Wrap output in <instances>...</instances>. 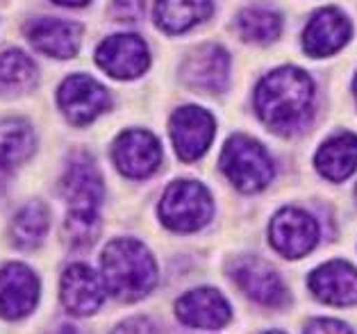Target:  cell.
<instances>
[{
	"label": "cell",
	"instance_id": "obj_1",
	"mask_svg": "<svg viewBox=\"0 0 357 334\" xmlns=\"http://www.w3.org/2000/svg\"><path fill=\"white\" fill-rule=\"evenodd\" d=\"M312 80L301 68H278L257 86L255 105L262 121L273 132L294 135L305 128L312 114Z\"/></svg>",
	"mask_w": 357,
	"mask_h": 334
},
{
	"label": "cell",
	"instance_id": "obj_2",
	"mask_svg": "<svg viewBox=\"0 0 357 334\" xmlns=\"http://www.w3.org/2000/svg\"><path fill=\"white\" fill-rule=\"evenodd\" d=\"M102 280L107 291L123 303L139 301L153 291L158 282V266L142 241L114 239L100 257Z\"/></svg>",
	"mask_w": 357,
	"mask_h": 334
},
{
	"label": "cell",
	"instance_id": "obj_3",
	"mask_svg": "<svg viewBox=\"0 0 357 334\" xmlns=\"http://www.w3.org/2000/svg\"><path fill=\"white\" fill-rule=\"evenodd\" d=\"M221 169L228 180L241 191H259L273 178L271 157L255 139L237 135L225 144L221 153Z\"/></svg>",
	"mask_w": 357,
	"mask_h": 334
},
{
	"label": "cell",
	"instance_id": "obj_4",
	"mask_svg": "<svg viewBox=\"0 0 357 334\" xmlns=\"http://www.w3.org/2000/svg\"><path fill=\"white\" fill-rule=\"evenodd\" d=\"M212 198L200 182L178 180L160 203L162 223L176 232H194L212 218Z\"/></svg>",
	"mask_w": 357,
	"mask_h": 334
},
{
	"label": "cell",
	"instance_id": "obj_5",
	"mask_svg": "<svg viewBox=\"0 0 357 334\" xmlns=\"http://www.w3.org/2000/svg\"><path fill=\"white\" fill-rule=\"evenodd\" d=\"M62 193L68 203V216L98 218L102 203V180L96 164L86 155H75L62 178Z\"/></svg>",
	"mask_w": 357,
	"mask_h": 334
},
{
	"label": "cell",
	"instance_id": "obj_6",
	"mask_svg": "<svg viewBox=\"0 0 357 334\" xmlns=\"http://www.w3.org/2000/svg\"><path fill=\"white\" fill-rule=\"evenodd\" d=\"M268 239L280 255L296 259L307 255L317 245L319 225L310 214L289 207L273 216L271 227H268Z\"/></svg>",
	"mask_w": 357,
	"mask_h": 334
},
{
	"label": "cell",
	"instance_id": "obj_7",
	"mask_svg": "<svg viewBox=\"0 0 357 334\" xmlns=\"http://www.w3.org/2000/svg\"><path fill=\"white\" fill-rule=\"evenodd\" d=\"M171 139L180 160H198L214 139L212 114L200 107H180L171 116Z\"/></svg>",
	"mask_w": 357,
	"mask_h": 334
},
{
	"label": "cell",
	"instance_id": "obj_8",
	"mask_svg": "<svg viewBox=\"0 0 357 334\" xmlns=\"http://www.w3.org/2000/svg\"><path fill=\"white\" fill-rule=\"evenodd\" d=\"M39 301V280L23 264H7L0 268V316L23 319Z\"/></svg>",
	"mask_w": 357,
	"mask_h": 334
},
{
	"label": "cell",
	"instance_id": "obj_9",
	"mask_svg": "<svg viewBox=\"0 0 357 334\" xmlns=\"http://www.w3.org/2000/svg\"><path fill=\"white\" fill-rule=\"evenodd\" d=\"M59 105H62L68 121H73L75 126H84L107 109L109 96L105 86H100L93 77L71 75L59 89Z\"/></svg>",
	"mask_w": 357,
	"mask_h": 334
},
{
	"label": "cell",
	"instance_id": "obj_10",
	"mask_svg": "<svg viewBox=\"0 0 357 334\" xmlns=\"http://www.w3.org/2000/svg\"><path fill=\"white\" fill-rule=\"evenodd\" d=\"M100 68L112 77L130 80V77L142 75L148 68V48L146 43L135 34H116L107 37L98 48Z\"/></svg>",
	"mask_w": 357,
	"mask_h": 334
},
{
	"label": "cell",
	"instance_id": "obj_11",
	"mask_svg": "<svg viewBox=\"0 0 357 334\" xmlns=\"http://www.w3.org/2000/svg\"><path fill=\"white\" fill-rule=\"evenodd\" d=\"M160 142L146 130H128L114 146V162L128 178H148L160 166Z\"/></svg>",
	"mask_w": 357,
	"mask_h": 334
},
{
	"label": "cell",
	"instance_id": "obj_12",
	"mask_svg": "<svg viewBox=\"0 0 357 334\" xmlns=\"http://www.w3.org/2000/svg\"><path fill=\"white\" fill-rule=\"evenodd\" d=\"M105 280L86 266L73 264L62 275V303L71 314L89 316L105 301Z\"/></svg>",
	"mask_w": 357,
	"mask_h": 334
},
{
	"label": "cell",
	"instance_id": "obj_13",
	"mask_svg": "<svg viewBox=\"0 0 357 334\" xmlns=\"http://www.w3.org/2000/svg\"><path fill=\"white\" fill-rule=\"evenodd\" d=\"M232 278L239 284V289L252 301L278 307L287 301V289L282 284L280 275L262 259H241L232 266Z\"/></svg>",
	"mask_w": 357,
	"mask_h": 334
},
{
	"label": "cell",
	"instance_id": "obj_14",
	"mask_svg": "<svg viewBox=\"0 0 357 334\" xmlns=\"http://www.w3.org/2000/svg\"><path fill=\"white\" fill-rule=\"evenodd\" d=\"M178 319L198 330H219L230 321V305L216 289H196L176 303Z\"/></svg>",
	"mask_w": 357,
	"mask_h": 334
},
{
	"label": "cell",
	"instance_id": "obj_15",
	"mask_svg": "<svg viewBox=\"0 0 357 334\" xmlns=\"http://www.w3.org/2000/svg\"><path fill=\"white\" fill-rule=\"evenodd\" d=\"M307 284L319 301L337 307L357 303V268L346 261H328L310 275Z\"/></svg>",
	"mask_w": 357,
	"mask_h": 334
},
{
	"label": "cell",
	"instance_id": "obj_16",
	"mask_svg": "<svg viewBox=\"0 0 357 334\" xmlns=\"http://www.w3.org/2000/svg\"><path fill=\"white\" fill-rule=\"evenodd\" d=\"M228 71H230V57L221 46L207 43L200 46L185 64V80L200 89L203 93L223 91L228 84Z\"/></svg>",
	"mask_w": 357,
	"mask_h": 334
},
{
	"label": "cell",
	"instance_id": "obj_17",
	"mask_svg": "<svg viewBox=\"0 0 357 334\" xmlns=\"http://www.w3.org/2000/svg\"><path fill=\"white\" fill-rule=\"evenodd\" d=\"M28 39L32 46L50 57H73L82 41V28L62 19H37L28 25Z\"/></svg>",
	"mask_w": 357,
	"mask_h": 334
},
{
	"label": "cell",
	"instance_id": "obj_18",
	"mask_svg": "<svg viewBox=\"0 0 357 334\" xmlns=\"http://www.w3.org/2000/svg\"><path fill=\"white\" fill-rule=\"evenodd\" d=\"M351 37V23L337 10H321L305 28L303 46L312 57L333 55Z\"/></svg>",
	"mask_w": 357,
	"mask_h": 334
},
{
	"label": "cell",
	"instance_id": "obj_19",
	"mask_svg": "<svg viewBox=\"0 0 357 334\" xmlns=\"http://www.w3.org/2000/svg\"><path fill=\"white\" fill-rule=\"evenodd\" d=\"M317 169L330 182H342L357 169V137L337 135L317 153Z\"/></svg>",
	"mask_w": 357,
	"mask_h": 334
},
{
	"label": "cell",
	"instance_id": "obj_20",
	"mask_svg": "<svg viewBox=\"0 0 357 334\" xmlns=\"http://www.w3.org/2000/svg\"><path fill=\"white\" fill-rule=\"evenodd\" d=\"M212 0H158L155 19L167 32H185L212 14Z\"/></svg>",
	"mask_w": 357,
	"mask_h": 334
},
{
	"label": "cell",
	"instance_id": "obj_21",
	"mask_svg": "<svg viewBox=\"0 0 357 334\" xmlns=\"http://www.w3.org/2000/svg\"><path fill=\"white\" fill-rule=\"evenodd\" d=\"M34 151V132L25 121L10 119L0 123V171L21 166Z\"/></svg>",
	"mask_w": 357,
	"mask_h": 334
},
{
	"label": "cell",
	"instance_id": "obj_22",
	"mask_svg": "<svg viewBox=\"0 0 357 334\" xmlns=\"http://www.w3.org/2000/svg\"><path fill=\"white\" fill-rule=\"evenodd\" d=\"M48 230V212L41 203H28L12 221V243L21 250H34Z\"/></svg>",
	"mask_w": 357,
	"mask_h": 334
},
{
	"label": "cell",
	"instance_id": "obj_23",
	"mask_svg": "<svg viewBox=\"0 0 357 334\" xmlns=\"http://www.w3.org/2000/svg\"><path fill=\"white\" fill-rule=\"evenodd\" d=\"M37 80V68L21 50H7L0 55V91H23Z\"/></svg>",
	"mask_w": 357,
	"mask_h": 334
},
{
	"label": "cell",
	"instance_id": "obj_24",
	"mask_svg": "<svg viewBox=\"0 0 357 334\" xmlns=\"http://www.w3.org/2000/svg\"><path fill=\"white\" fill-rule=\"evenodd\" d=\"M280 28H282L280 16L271 10H264V7H250V10H243L239 14V32L248 41L255 43L273 41L280 34Z\"/></svg>",
	"mask_w": 357,
	"mask_h": 334
},
{
	"label": "cell",
	"instance_id": "obj_25",
	"mask_svg": "<svg viewBox=\"0 0 357 334\" xmlns=\"http://www.w3.org/2000/svg\"><path fill=\"white\" fill-rule=\"evenodd\" d=\"M305 334H353L351 328L342 321H333V319H314L307 323Z\"/></svg>",
	"mask_w": 357,
	"mask_h": 334
},
{
	"label": "cell",
	"instance_id": "obj_26",
	"mask_svg": "<svg viewBox=\"0 0 357 334\" xmlns=\"http://www.w3.org/2000/svg\"><path fill=\"white\" fill-rule=\"evenodd\" d=\"M142 14V3L139 0H116L114 3V16L119 21L132 23Z\"/></svg>",
	"mask_w": 357,
	"mask_h": 334
},
{
	"label": "cell",
	"instance_id": "obj_27",
	"mask_svg": "<svg viewBox=\"0 0 357 334\" xmlns=\"http://www.w3.org/2000/svg\"><path fill=\"white\" fill-rule=\"evenodd\" d=\"M153 323L144 319V316H137V319H128L119 325V328L112 334H153Z\"/></svg>",
	"mask_w": 357,
	"mask_h": 334
},
{
	"label": "cell",
	"instance_id": "obj_28",
	"mask_svg": "<svg viewBox=\"0 0 357 334\" xmlns=\"http://www.w3.org/2000/svg\"><path fill=\"white\" fill-rule=\"evenodd\" d=\"M55 3H59V5H68V7H75V5H84V3H89V0H55Z\"/></svg>",
	"mask_w": 357,
	"mask_h": 334
},
{
	"label": "cell",
	"instance_id": "obj_29",
	"mask_svg": "<svg viewBox=\"0 0 357 334\" xmlns=\"http://www.w3.org/2000/svg\"><path fill=\"white\" fill-rule=\"evenodd\" d=\"M355 93H357V77H355Z\"/></svg>",
	"mask_w": 357,
	"mask_h": 334
},
{
	"label": "cell",
	"instance_id": "obj_30",
	"mask_svg": "<svg viewBox=\"0 0 357 334\" xmlns=\"http://www.w3.org/2000/svg\"><path fill=\"white\" fill-rule=\"evenodd\" d=\"M268 334H282V332H268Z\"/></svg>",
	"mask_w": 357,
	"mask_h": 334
}]
</instances>
